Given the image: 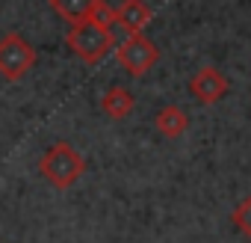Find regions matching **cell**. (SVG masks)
<instances>
[{"label": "cell", "instance_id": "1", "mask_svg": "<svg viewBox=\"0 0 251 243\" xmlns=\"http://www.w3.org/2000/svg\"><path fill=\"white\" fill-rule=\"evenodd\" d=\"M86 172V157L65 140L53 143L42 157H39V175L53 187V190H68L74 187Z\"/></svg>", "mask_w": 251, "mask_h": 243}, {"label": "cell", "instance_id": "2", "mask_svg": "<svg viewBox=\"0 0 251 243\" xmlns=\"http://www.w3.org/2000/svg\"><path fill=\"white\" fill-rule=\"evenodd\" d=\"M65 45H68V51H74L77 60H83L86 65H95V62H100V60L112 51V45H115L112 24H103V21H98V18L80 21V24L68 27Z\"/></svg>", "mask_w": 251, "mask_h": 243}, {"label": "cell", "instance_id": "3", "mask_svg": "<svg viewBox=\"0 0 251 243\" xmlns=\"http://www.w3.org/2000/svg\"><path fill=\"white\" fill-rule=\"evenodd\" d=\"M39 62L36 48L21 33H3L0 36V74L6 80H21L27 71H33Z\"/></svg>", "mask_w": 251, "mask_h": 243}, {"label": "cell", "instance_id": "4", "mask_svg": "<svg viewBox=\"0 0 251 243\" xmlns=\"http://www.w3.org/2000/svg\"><path fill=\"white\" fill-rule=\"evenodd\" d=\"M115 60H118V65L127 71V74L145 77V74L160 62V48H157L148 36L133 33V36H127V39L115 48Z\"/></svg>", "mask_w": 251, "mask_h": 243}, {"label": "cell", "instance_id": "5", "mask_svg": "<svg viewBox=\"0 0 251 243\" xmlns=\"http://www.w3.org/2000/svg\"><path fill=\"white\" fill-rule=\"evenodd\" d=\"M48 3L71 27L80 21H89V18H98V21L115 27V9L106 6V0H48Z\"/></svg>", "mask_w": 251, "mask_h": 243}, {"label": "cell", "instance_id": "6", "mask_svg": "<svg viewBox=\"0 0 251 243\" xmlns=\"http://www.w3.org/2000/svg\"><path fill=\"white\" fill-rule=\"evenodd\" d=\"M230 92V80L216 68V65H204L189 77V95L198 98L201 104H216Z\"/></svg>", "mask_w": 251, "mask_h": 243}, {"label": "cell", "instance_id": "7", "mask_svg": "<svg viewBox=\"0 0 251 243\" xmlns=\"http://www.w3.org/2000/svg\"><path fill=\"white\" fill-rule=\"evenodd\" d=\"M151 21H154V9L145 3V0H124V3L115 9V27H124L130 36L142 33Z\"/></svg>", "mask_w": 251, "mask_h": 243}, {"label": "cell", "instance_id": "8", "mask_svg": "<svg viewBox=\"0 0 251 243\" xmlns=\"http://www.w3.org/2000/svg\"><path fill=\"white\" fill-rule=\"evenodd\" d=\"M100 110L109 116V119H115V122H121V119H127L133 110H136V98H133V92L130 89H124V86H109L106 92H103V98H100Z\"/></svg>", "mask_w": 251, "mask_h": 243}, {"label": "cell", "instance_id": "9", "mask_svg": "<svg viewBox=\"0 0 251 243\" xmlns=\"http://www.w3.org/2000/svg\"><path fill=\"white\" fill-rule=\"evenodd\" d=\"M154 128L160 131V137H166V140H177V137H183L186 128H189V116H186L180 107L169 104V107H163V110L154 116Z\"/></svg>", "mask_w": 251, "mask_h": 243}, {"label": "cell", "instance_id": "10", "mask_svg": "<svg viewBox=\"0 0 251 243\" xmlns=\"http://www.w3.org/2000/svg\"><path fill=\"white\" fill-rule=\"evenodd\" d=\"M230 222L236 225V231H242L251 240V193L245 199H239V205L230 211Z\"/></svg>", "mask_w": 251, "mask_h": 243}]
</instances>
